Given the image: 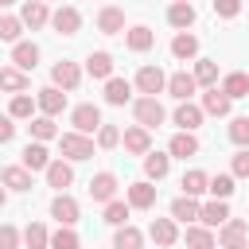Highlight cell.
<instances>
[{
  "mask_svg": "<svg viewBox=\"0 0 249 249\" xmlns=\"http://www.w3.org/2000/svg\"><path fill=\"white\" fill-rule=\"evenodd\" d=\"M179 187H183V195H195V198H198L202 191H210V175H206V171H198V167H191V171L183 175V183H179Z\"/></svg>",
  "mask_w": 249,
  "mask_h": 249,
  "instance_id": "cell-30",
  "label": "cell"
},
{
  "mask_svg": "<svg viewBox=\"0 0 249 249\" xmlns=\"http://www.w3.org/2000/svg\"><path fill=\"white\" fill-rule=\"evenodd\" d=\"M230 171H233V179H249V148H241V152L233 156Z\"/></svg>",
  "mask_w": 249,
  "mask_h": 249,
  "instance_id": "cell-47",
  "label": "cell"
},
{
  "mask_svg": "<svg viewBox=\"0 0 249 249\" xmlns=\"http://www.w3.org/2000/svg\"><path fill=\"white\" fill-rule=\"evenodd\" d=\"M210 195H214V198H230V195H233V171H230V175H226V171L214 175V179H210Z\"/></svg>",
  "mask_w": 249,
  "mask_h": 249,
  "instance_id": "cell-44",
  "label": "cell"
},
{
  "mask_svg": "<svg viewBox=\"0 0 249 249\" xmlns=\"http://www.w3.org/2000/svg\"><path fill=\"white\" fill-rule=\"evenodd\" d=\"M222 93H230V97H249V74H241V70L226 74V78H222Z\"/></svg>",
  "mask_w": 249,
  "mask_h": 249,
  "instance_id": "cell-34",
  "label": "cell"
},
{
  "mask_svg": "<svg viewBox=\"0 0 249 249\" xmlns=\"http://www.w3.org/2000/svg\"><path fill=\"white\" fill-rule=\"evenodd\" d=\"M128 97H132V86H128L124 78H109V82H105V101H109V105H124Z\"/></svg>",
  "mask_w": 249,
  "mask_h": 249,
  "instance_id": "cell-32",
  "label": "cell"
},
{
  "mask_svg": "<svg viewBox=\"0 0 249 249\" xmlns=\"http://www.w3.org/2000/svg\"><path fill=\"white\" fill-rule=\"evenodd\" d=\"M128 198H113V202H105V222L109 226H124L128 222Z\"/></svg>",
  "mask_w": 249,
  "mask_h": 249,
  "instance_id": "cell-40",
  "label": "cell"
},
{
  "mask_svg": "<svg viewBox=\"0 0 249 249\" xmlns=\"http://www.w3.org/2000/svg\"><path fill=\"white\" fill-rule=\"evenodd\" d=\"M230 105H233V97L222 93V86H210V89L202 93V113H210V117H226Z\"/></svg>",
  "mask_w": 249,
  "mask_h": 249,
  "instance_id": "cell-12",
  "label": "cell"
},
{
  "mask_svg": "<svg viewBox=\"0 0 249 249\" xmlns=\"http://www.w3.org/2000/svg\"><path fill=\"white\" fill-rule=\"evenodd\" d=\"M86 70H89V78H113V54L109 51H89V58H86Z\"/></svg>",
  "mask_w": 249,
  "mask_h": 249,
  "instance_id": "cell-24",
  "label": "cell"
},
{
  "mask_svg": "<svg viewBox=\"0 0 249 249\" xmlns=\"http://www.w3.org/2000/svg\"><path fill=\"white\" fill-rule=\"evenodd\" d=\"M19 19H23V27H47L51 23V12H47V0H27L23 4V12H19Z\"/></svg>",
  "mask_w": 249,
  "mask_h": 249,
  "instance_id": "cell-14",
  "label": "cell"
},
{
  "mask_svg": "<svg viewBox=\"0 0 249 249\" xmlns=\"http://www.w3.org/2000/svg\"><path fill=\"white\" fill-rule=\"evenodd\" d=\"M167 23L179 27V31H187V27L195 23V4H191V0H175V4L167 8Z\"/></svg>",
  "mask_w": 249,
  "mask_h": 249,
  "instance_id": "cell-22",
  "label": "cell"
},
{
  "mask_svg": "<svg viewBox=\"0 0 249 249\" xmlns=\"http://www.w3.org/2000/svg\"><path fill=\"white\" fill-rule=\"evenodd\" d=\"M214 233L210 226H187V249H214Z\"/></svg>",
  "mask_w": 249,
  "mask_h": 249,
  "instance_id": "cell-35",
  "label": "cell"
},
{
  "mask_svg": "<svg viewBox=\"0 0 249 249\" xmlns=\"http://www.w3.org/2000/svg\"><path fill=\"white\" fill-rule=\"evenodd\" d=\"M121 140H124V152H132V156H148V152H152V136H148V128H144V124L124 128V132H121Z\"/></svg>",
  "mask_w": 249,
  "mask_h": 249,
  "instance_id": "cell-10",
  "label": "cell"
},
{
  "mask_svg": "<svg viewBox=\"0 0 249 249\" xmlns=\"http://www.w3.org/2000/svg\"><path fill=\"white\" fill-rule=\"evenodd\" d=\"M117 144H121V128L101 124V128H97V148H117Z\"/></svg>",
  "mask_w": 249,
  "mask_h": 249,
  "instance_id": "cell-46",
  "label": "cell"
},
{
  "mask_svg": "<svg viewBox=\"0 0 249 249\" xmlns=\"http://www.w3.org/2000/svg\"><path fill=\"white\" fill-rule=\"evenodd\" d=\"M132 117H136V124H144V128H156V124H163V105H160V97H136L132 101Z\"/></svg>",
  "mask_w": 249,
  "mask_h": 249,
  "instance_id": "cell-1",
  "label": "cell"
},
{
  "mask_svg": "<svg viewBox=\"0 0 249 249\" xmlns=\"http://www.w3.org/2000/svg\"><path fill=\"white\" fill-rule=\"evenodd\" d=\"M152 43H156V31H152V27H144V23L128 27V51L144 54V51H152Z\"/></svg>",
  "mask_w": 249,
  "mask_h": 249,
  "instance_id": "cell-27",
  "label": "cell"
},
{
  "mask_svg": "<svg viewBox=\"0 0 249 249\" xmlns=\"http://www.w3.org/2000/svg\"><path fill=\"white\" fill-rule=\"evenodd\" d=\"M51 249H78V233L70 226H58V233H51Z\"/></svg>",
  "mask_w": 249,
  "mask_h": 249,
  "instance_id": "cell-45",
  "label": "cell"
},
{
  "mask_svg": "<svg viewBox=\"0 0 249 249\" xmlns=\"http://www.w3.org/2000/svg\"><path fill=\"white\" fill-rule=\"evenodd\" d=\"M54 136H58L54 117H47V113H43V117H35V121H31V140H43V144H47V140H54Z\"/></svg>",
  "mask_w": 249,
  "mask_h": 249,
  "instance_id": "cell-39",
  "label": "cell"
},
{
  "mask_svg": "<svg viewBox=\"0 0 249 249\" xmlns=\"http://www.w3.org/2000/svg\"><path fill=\"white\" fill-rule=\"evenodd\" d=\"M47 163H51L47 144H43V140H31V144L23 148V167H27V171H47Z\"/></svg>",
  "mask_w": 249,
  "mask_h": 249,
  "instance_id": "cell-21",
  "label": "cell"
},
{
  "mask_svg": "<svg viewBox=\"0 0 249 249\" xmlns=\"http://www.w3.org/2000/svg\"><path fill=\"white\" fill-rule=\"evenodd\" d=\"M19 241H23V233L16 226H0V249H19Z\"/></svg>",
  "mask_w": 249,
  "mask_h": 249,
  "instance_id": "cell-48",
  "label": "cell"
},
{
  "mask_svg": "<svg viewBox=\"0 0 249 249\" xmlns=\"http://www.w3.org/2000/svg\"><path fill=\"white\" fill-rule=\"evenodd\" d=\"M89 198L93 202H113L117 198V175L113 171H97L89 179Z\"/></svg>",
  "mask_w": 249,
  "mask_h": 249,
  "instance_id": "cell-9",
  "label": "cell"
},
{
  "mask_svg": "<svg viewBox=\"0 0 249 249\" xmlns=\"http://www.w3.org/2000/svg\"><path fill=\"white\" fill-rule=\"evenodd\" d=\"M12 62H16V66H19L23 74H27V70H35V66H39V47H35V43H23V39H19V43L12 47Z\"/></svg>",
  "mask_w": 249,
  "mask_h": 249,
  "instance_id": "cell-23",
  "label": "cell"
},
{
  "mask_svg": "<svg viewBox=\"0 0 249 249\" xmlns=\"http://www.w3.org/2000/svg\"><path fill=\"white\" fill-rule=\"evenodd\" d=\"M0 89L23 93V89H27V74H23L19 66H0Z\"/></svg>",
  "mask_w": 249,
  "mask_h": 249,
  "instance_id": "cell-28",
  "label": "cell"
},
{
  "mask_svg": "<svg viewBox=\"0 0 249 249\" xmlns=\"http://www.w3.org/2000/svg\"><path fill=\"white\" fill-rule=\"evenodd\" d=\"M144 245V233L136 230V226H117V237H113V249H140Z\"/></svg>",
  "mask_w": 249,
  "mask_h": 249,
  "instance_id": "cell-31",
  "label": "cell"
},
{
  "mask_svg": "<svg viewBox=\"0 0 249 249\" xmlns=\"http://www.w3.org/2000/svg\"><path fill=\"white\" fill-rule=\"evenodd\" d=\"M198 210H202V206H198L195 195H179V198L171 202V218H175V222H198Z\"/></svg>",
  "mask_w": 249,
  "mask_h": 249,
  "instance_id": "cell-25",
  "label": "cell"
},
{
  "mask_svg": "<svg viewBox=\"0 0 249 249\" xmlns=\"http://www.w3.org/2000/svg\"><path fill=\"white\" fill-rule=\"evenodd\" d=\"M78 214H82V210H78V202H74L66 191H58V195L51 198V218H54L58 226H74V222H78Z\"/></svg>",
  "mask_w": 249,
  "mask_h": 249,
  "instance_id": "cell-7",
  "label": "cell"
},
{
  "mask_svg": "<svg viewBox=\"0 0 249 249\" xmlns=\"http://www.w3.org/2000/svg\"><path fill=\"white\" fill-rule=\"evenodd\" d=\"M218 245H222V249H249V222L230 218V222L222 226V233H218Z\"/></svg>",
  "mask_w": 249,
  "mask_h": 249,
  "instance_id": "cell-3",
  "label": "cell"
},
{
  "mask_svg": "<svg viewBox=\"0 0 249 249\" xmlns=\"http://www.w3.org/2000/svg\"><path fill=\"white\" fill-rule=\"evenodd\" d=\"M167 152H171V156H179V160L195 156V152H198V140H195V132H175V136H171V144H167Z\"/></svg>",
  "mask_w": 249,
  "mask_h": 249,
  "instance_id": "cell-29",
  "label": "cell"
},
{
  "mask_svg": "<svg viewBox=\"0 0 249 249\" xmlns=\"http://www.w3.org/2000/svg\"><path fill=\"white\" fill-rule=\"evenodd\" d=\"M51 27H54L58 35H78V27H82V12L70 8V4H62L58 12H51Z\"/></svg>",
  "mask_w": 249,
  "mask_h": 249,
  "instance_id": "cell-8",
  "label": "cell"
},
{
  "mask_svg": "<svg viewBox=\"0 0 249 249\" xmlns=\"http://www.w3.org/2000/svg\"><path fill=\"white\" fill-rule=\"evenodd\" d=\"M12 121H16L12 113H0V144H8V140L16 136V124H12Z\"/></svg>",
  "mask_w": 249,
  "mask_h": 249,
  "instance_id": "cell-50",
  "label": "cell"
},
{
  "mask_svg": "<svg viewBox=\"0 0 249 249\" xmlns=\"http://www.w3.org/2000/svg\"><path fill=\"white\" fill-rule=\"evenodd\" d=\"M195 82L198 86H218V62L214 58H198L195 62Z\"/></svg>",
  "mask_w": 249,
  "mask_h": 249,
  "instance_id": "cell-38",
  "label": "cell"
},
{
  "mask_svg": "<svg viewBox=\"0 0 249 249\" xmlns=\"http://www.w3.org/2000/svg\"><path fill=\"white\" fill-rule=\"evenodd\" d=\"M58 148H62L66 160H89L93 156V140L86 132H62L58 136Z\"/></svg>",
  "mask_w": 249,
  "mask_h": 249,
  "instance_id": "cell-2",
  "label": "cell"
},
{
  "mask_svg": "<svg viewBox=\"0 0 249 249\" xmlns=\"http://www.w3.org/2000/svg\"><path fill=\"white\" fill-rule=\"evenodd\" d=\"M241 12V0H214V16H222V19H233Z\"/></svg>",
  "mask_w": 249,
  "mask_h": 249,
  "instance_id": "cell-49",
  "label": "cell"
},
{
  "mask_svg": "<svg viewBox=\"0 0 249 249\" xmlns=\"http://www.w3.org/2000/svg\"><path fill=\"white\" fill-rule=\"evenodd\" d=\"M35 105H39L35 97H27V93H16V97H12V105H8V113H12L16 121H27V117L35 113Z\"/></svg>",
  "mask_w": 249,
  "mask_h": 249,
  "instance_id": "cell-41",
  "label": "cell"
},
{
  "mask_svg": "<svg viewBox=\"0 0 249 249\" xmlns=\"http://www.w3.org/2000/svg\"><path fill=\"white\" fill-rule=\"evenodd\" d=\"M12 4H16V0H0V8H12Z\"/></svg>",
  "mask_w": 249,
  "mask_h": 249,
  "instance_id": "cell-51",
  "label": "cell"
},
{
  "mask_svg": "<svg viewBox=\"0 0 249 249\" xmlns=\"http://www.w3.org/2000/svg\"><path fill=\"white\" fill-rule=\"evenodd\" d=\"M148 237H152L156 245H175V241H179L175 218H152V226H148Z\"/></svg>",
  "mask_w": 249,
  "mask_h": 249,
  "instance_id": "cell-18",
  "label": "cell"
},
{
  "mask_svg": "<svg viewBox=\"0 0 249 249\" xmlns=\"http://www.w3.org/2000/svg\"><path fill=\"white\" fill-rule=\"evenodd\" d=\"M51 82H54L58 89H78V86H82V70H78V62H54Z\"/></svg>",
  "mask_w": 249,
  "mask_h": 249,
  "instance_id": "cell-11",
  "label": "cell"
},
{
  "mask_svg": "<svg viewBox=\"0 0 249 249\" xmlns=\"http://www.w3.org/2000/svg\"><path fill=\"white\" fill-rule=\"evenodd\" d=\"M23 245H27V249H47V245H51L47 226H43V222H31V226L23 230Z\"/></svg>",
  "mask_w": 249,
  "mask_h": 249,
  "instance_id": "cell-37",
  "label": "cell"
},
{
  "mask_svg": "<svg viewBox=\"0 0 249 249\" xmlns=\"http://www.w3.org/2000/svg\"><path fill=\"white\" fill-rule=\"evenodd\" d=\"M198 222H202V226H226V222H230V206H226V198H210V202H202Z\"/></svg>",
  "mask_w": 249,
  "mask_h": 249,
  "instance_id": "cell-17",
  "label": "cell"
},
{
  "mask_svg": "<svg viewBox=\"0 0 249 249\" xmlns=\"http://www.w3.org/2000/svg\"><path fill=\"white\" fill-rule=\"evenodd\" d=\"M4 202H8V195H4V187H0V206H4Z\"/></svg>",
  "mask_w": 249,
  "mask_h": 249,
  "instance_id": "cell-52",
  "label": "cell"
},
{
  "mask_svg": "<svg viewBox=\"0 0 249 249\" xmlns=\"http://www.w3.org/2000/svg\"><path fill=\"white\" fill-rule=\"evenodd\" d=\"M47 183H51L54 191H66V187L74 183V167H70V160H51V163H47Z\"/></svg>",
  "mask_w": 249,
  "mask_h": 249,
  "instance_id": "cell-16",
  "label": "cell"
},
{
  "mask_svg": "<svg viewBox=\"0 0 249 249\" xmlns=\"http://www.w3.org/2000/svg\"><path fill=\"white\" fill-rule=\"evenodd\" d=\"M136 89H140L144 97H156V93L167 89V74H163L160 66H140V70H136Z\"/></svg>",
  "mask_w": 249,
  "mask_h": 249,
  "instance_id": "cell-4",
  "label": "cell"
},
{
  "mask_svg": "<svg viewBox=\"0 0 249 249\" xmlns=\"http://www.w3.org/2000/svg\"><path fill=\"white\" fill-rule=\"evenodd\" d=\"M171 54H175V58H195V54H198V39L187 35V31H179V35L171 39Z\"/></svg>",
  "mask_w": 249,
  "mask_h": 249,
  "instance_id": "cell-36",
  "label": "cell"
},
{
  "mask_svg": "<svg viewBox=\"0 0 249 249\" xmlns=\"http://www.w3.org/2000/svg\"><path fill=\"white\" fill-rule=\"evenodd\" d=\"M230 140L237 148H249V117H233L230 121Z\"/></svg>",
  "mask_w": 249,
  "mask_h": 249,
  "instance_id": "cell-43",
  "label": "cell"
},
{
  "mask_svg": "<svg viewBox=\"0 0 249 249\" xmlns=\"http://www.w3.org/2000/svg\"><path fill=\"white\" fill-rule=\"evenodd\" d=\"M35 101H39V109H43L47 117H58V113L66 109V93H62L58 86H47V89H39V97H35Z\"/></svg>",
  "mask_w": 249,
  "mask_h": 249,
  "instance_id": "cell-20",
  "label": "cell"
},
{
  "mask_svg": "<svg viewBox=\"0 0 249 249\" xmlns=\"http://www.w3.org/2000/svg\"><path fill=\"white\" fill-rule=\"evenodd\" d=\"M171 171V152H148L144 156V175L148 179H163Z\"/></svg>",
  "mask_w": 249,
  "mask_h": 249,
  "instance_id": "cell-26",
  "label": "cell"
},
{
  "mask_svg": "<svg viewBox=\"0 0 249 249\" xmlns=\"http://www.w3.org/2000/svg\"><path fill=\"white\" fill-rule=\"evenodd\" d=\"M202 117H206V113H202V105H191V101H179V109L171 113V121H175L183 132H195V128L202 124Z\"/></svg>",
  "mask_w": 249,
  "mask_h": 249,
  "instance_id": "cell-13",
  "label": "cell"
},
{
  "mask_svg": "<svg viewBox=\"0 0 249 249\" xmlns=\"http://www.w3.org/2000/svg\"><path fill=\"white\" fill-rule=\"evenodd\" d=\"M195 89H198V82H195V74H187V70H179V74L167 78V93H171L175 101H191Z\"/></svg>",
  "mask_w": 249,
  "mask_h": 249,
  "instance_id": "cell-15",
  "label": "cell"
},
{
  "mask_svg": "<svg viewBox=\"0 0 249 249\" xmlns=\"http://www.w3.org/2000/svg\"><path fill=\"white\" fill-rule=\"evenodd\" d=\"M97 31H101V35H121V31H124V12L113 8V4L101 8V12H97Z\"/></svg>",
  "mask_w": 249,
  "mask_h": 249,
  "instance_id": "cell-19",
  "label": "cell"
},
{
  "mask_svg": "<svg viewBox=\"0 0 249 249\" xmlns=\"http://www.w3.org/2000/svg\"><path fill=\"white\" fill-rule=\"evenodd\" d=\"M124 198H128L132 210H152V206H156V187H152L148 179H136V183H128Z\"/></svg>",
  "mask_w": 249,
  "mask_h": 249,
  "instance_id": "cell-6",
  "label": "cell"
},
{
  "mask_svg": "<svg viewBox=\"0 0 249 249\" xmlns=\"http://www.w3.org/2000/svg\"><path fill=\"white\" fill-rule=\"evenodd\" d=\"M70 124H74V132H97L101 128V109L93 105V101H86V105H78L74 113H70Z\"/></svg>",
  "mask_w": 249,
  "mask_h": 249,
  "instance_id": "cell-5",
  "label": "cell"
},
{
  "mask_svg": "<svg viewBox=\"0 0 249 249\" xmlns=\"http://www.w3.org/2000/svg\"><path fill=\"white\" fill-rule=\"evenodd\" d=\"M19 31H23L19 16H0V39L4 43H19Z\"/></svg>",
  "mask_w": 249,
  "mask_h": 249,
  "instance_id": "cell-42",
  "label": "cell"
},
{
  "mask_svg": "<svg viewBox=\"0 0 249 249\" xmlns=\"http://www.w3.org/2000/svg\"><path fill=\"white\" fill-rule=\"evenodd\" d=\"M0 183L12 187V191H31V171H27V167H4Z\"/></svg>",
  "mask_w": 249,
  "mask_h": 249,
  "instance_id": "cell-33",
  "label": "cell"
}]
</instances>
